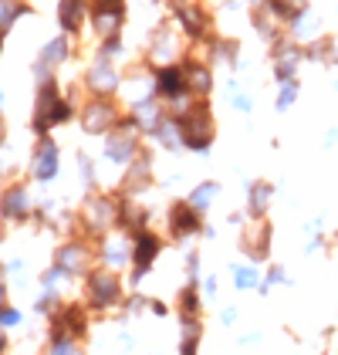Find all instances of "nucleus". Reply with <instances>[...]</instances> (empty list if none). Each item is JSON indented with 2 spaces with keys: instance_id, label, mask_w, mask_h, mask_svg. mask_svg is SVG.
Segmentation results:
<instances>
[{
  "instance_id": "1",
  "label": "nucleus",
  "mask_w": 338,
  "mask_h": 355,
  "mask_svg": "<svg viewBox=\"0 0 338 355\" xmlns=\"http://www.w3.org/2000/svg\"><path fill=\"white\" fill-rule=\"evenodd\" d=\"M78 98L75 95H64V88L57 85V78L37 85V95H34V115H30V132L34 139L41 136H55V129L68 125L78 119Z\"/></svg>"
},
{
  "instance_id": "2",
  "label": "nucleus",
  "mask_w": 338,
  "mask_h": 355,
  "mask_svg": "<svg viewBox=\"0 0 338 355\" xmlns=\"http://www.w3.org/2000/svg\"><path fill=\"white\" fill-rule=\"evenodd\" d=\"M179 122V146L193 156H206L213 149L217 139V122H213V105L210 98H197L183 115H176Z\"/></svg>"
},
{
  "instance_id": "3",
  "label": "nucleus",
  "mask_w": 338,
  "mask_h": 355,
  "mask_svg": "<svg viewBox=\"0 0 338 355\" xmlns=\"http://www.w3.org/2000/svg\"><path fill=\"white\" fill-rule=\"evenodd\" d=\"M75 220H78V230H82V237H88V241H98V237H105L109 230H115V223H118V193H98V190H91L82 200V207H78Z\"/></svg>"
},
{
  "instance_id": "4",
  "label": "nucleus",
  "mask_w": 338,
  "mask_h": 355,
  "mask_svg": "<svg viewBox=\"0 0 338 355\" xmlns=\"http://www.w3.org/2000/svg\"><path fill=\"white\" fill-rule=\"evenodd\" d=\"M82 281H84V304H88L91 311H112V308H122V301H125V284H122L118 271H109V268L95 264Z\"/></svg>"
},
{
  "instance_id": "5",
  "label": "nucleus",
  "mask_w": 338,
  "mask_h": 355,
  "mask_svg": "<svg viewBox=\"0 0 338 355\" xmlns=\"http://www.w3.org/2000/svg\"><path fill=\"white\" fill-rule=\"evenodd\" d=\"M122 115H125V109H122L118 98H95V95H88L82 105H78V125H82L84 136L102 139L118 125Z\"/></svg>"
},
{
  "instance_id": "6",
  "label": "nucleus",
  "mask_w": 338,
  "mask_h": 355,
  "mask_svg": "<svg viewBox=\"0 0 338 355\" xmlns=\"http://www.w3.org/2000/svg\"><path fill=\"white\" fill-rule=\"evenodd\" d=\"M172 24L190 44H206V37H213V14L206 10L203 0H183L172 7Z\"/></svg>"
},
{
  "instance_id": "7",
  "label": "nucleus",
  "mask_w": 338,
  "mask_h": 355,
  "mask_svg": "<svg viewBox=\"0 0 338 355\" xmlns=\"http://www.w3.org/2000/svg\"><path fill=\"white\" fill-rule=\"evenodd\" d=\"M122 78H125V71L118 68V61H109V58L95 55L82 75V88L88 95H95V98H118Z\"/></svg>"
},
{
  "instance_id": "8",
  "label": "nucleus",
  "mask_w": 338,
  "mask_h": 355,
  "mask_svg": "<svg viewBox=\"0 0 338 355\" xmlns=\"http://www.w3.org/2000/svg\"><path fill=\"white\" fill-rule=\"evenodd\" d=\"M159 257H163V237L156 230H149V227L136 230L132 234V271H129V288L132 291L145 281V274L156 268Z\"/></svg>"
},
{
  "instance_id": "9",
  "label": "nucleus",
  "mask_w": 338,
  "mask_h": 355,
  "mask_svg": "<svg viewBox=\"0 0 338 355\" xmlns=\"http://www.w3.org/2000/svg\"><path fill=\"white\" fill-rule=\"evenodd\" d=\"M57 176H61V146L55 142V136L34 139V149H30L28 159V183L48 187Z\"/></svg>"
},
{
  "instance_id": "10",
  "label": "nucleus",
  "mask_w": 338,
  "mask_h": 355,
  "mask_svg": "<svg viewBox=\"0 0 338 355\" xmlns=\"http://www.w3.org/2000/svg\"><path fill=\"white\" fill-rule=\"evenodd\" d=\"M186 37L179 34L176 24H159V28L149 34V44H145V64L159 68V64H176L183 51H186Z\"/></svg>"
},
{
  "instance_id": "11",
  "label": "nucleus",
  "mask_w": 338,
  "mask_h": 355,
  "mask_svg": "<svg viewBox=\"0 0 338 355\" xmlns=\"http://www.w3.org/2000/svg\"><path fill=\"white\" fill-rule=\"evenodd\" d=\"M55 268H61V271L68 274L71 281L84 277V274L95 268V247H91V241H88V237H75V234H71L64 244H57Z\"/></svg>"
},
{
  "instance_id": "12",
  "label": "nucleus",
  "mask_w": 338,
  "mask_h": 355,
  "mask_svg": "<svg viewBox=\"0 0 338 355\" xmlns=\"http://www.w3.org/2000/svg\"><path fill=\"white\" fill-rule=\"evenodd\" d=\"M75 58V44H71V37L68 34H55V37H48L44 44H41V51H37V61H34V82H48V78H57V68H64L68 61Z\"/></svg>"
},
{
  "instance_id": "13",
  "label": "nucleus",
  "mask_w": 338,
  "mask_h": 355,
  "mask_svg": "<svg viewBox=\"0 0 338 355\" xmlns=\"http://www.w3.org/2000/svg\"><path fill=\"white\" fill-rule=\"evenodd\" d=\"M125 14H129V0H88V28L95 31L98 41L122 34Z\"/></svg>"
},
{
  "instance_id": "14",
  "label": "nucleus",
  "mask_w": 338,
  "mask_h": 355,
  "mask_svg": "<svg viewBox=\"0 0 338 355\" xmlns=\"http://www.w3.org/2000/svg\"><path fill=\"white\" fill-rule=\"evenodd\" d=\"M95 264L109 268V271H125L132 268V234L125 230H109L105 237L95 241Z\"/></svg>"
},
{
  "instance_id": "15",
  "label": "nucleus",
  "mask_w": 338,
  "mask_h": 355,
  "mask_svg": "<svg viewBox=\"0 0 338 355\" xmlns=\"http://www.w3.org/2000/svg\"><path fill=\"white\" fill-rule=\"evenodd\" d=\"M34 207H37V200L30 196L28 183H21V180H14L0 190V220L3 223H14V227L28 223L34 220Z\"/></svg>"
},
{
  "instance_id": "16",
  "label": "nucleus",
  "mask_w": 338,
  "mask_h": 355,
  "mask_svg": "<svg viewBox=\"0 0 338 355\" xmlns=\"http://www.w3.org/2000/svg\"><path fill=\"white\" fill-rule=\"evenodd\" d=\"M166 230L172 244H190L193 237L203 234V217L186 203V200H172L166 210Z\"/></svg>"
},
{
  "instance_id": "17",
  "label": "nucleus",
  "mask_w": 338,
  "mask_h": 355,
  "mask_svg": "<svg viewBox=\"0 0 338 355\" xmlns=\"http://www.w3.org/2000/svg\"><path fill=\"white\" fill-rule=\"evenodd\" d=\"M152 183H156V156H152V149H149V146H142L139 156L122 169L118 193H125V196H142Z\"/></svg>"
},
{
  "instance_id": "18",
  "label": "nucleus",
  "mask_w": 338,
  "mask_h": 355,
  "mask_svg": "<svg viewBox=\"0 0 338 355\" xmlns=\"http://www.w3.org/2000/svg\"><path fill=\"white\" fill-rule=\"evenodd\" d=\"M305 64V44L294 41L291 34H284L278 44H271V75L278 82L298 78V68Z\"/></svg>"
},
{
  "instance_id": "19",
  "label": "nucleus",
  "mask_w": 338,
  "mask_h": 355,
  "mask_svg": "<svg viewBox=\"0 0 338 355\" xmlns=\"http://www.w3.org/2000/svg\"><path fill=\"white\" fill-rule=\"evenodd\" d=\"M179 64H183V75H186V85H190V95L193 98H210L213 95V85H217L213 64L199 55H183Z\"/></svg>"
},
{
  "instance_id": "20",
  "label": "nucleus",
  "mask_w": 338,
  "mask_h": 355,
  "mask_svg": "<svg viewBox=\"0 0 338 355\" xmlns=\"http://www.w3.org/2000/svg\"><path fill=\"white\" fill-rule=\"evenodd\" d=\"M88 315H91V308L84 301H64V304H57V311L51 315V325L82 342V338H88V325H91Z\"/></svg>"
},
{
  "instance_id": "21",
  "label": "nucleus",
  "mask_w": 338,
  "mask_h": 355,
  "mask_svg": "<svg viewBox=\"0 0 338 355\" xmlns=\"http://www.w3.org/2000/svg\"><path fill=\"white\" fill-rule=\"evenodd\" d=\"M271 241H274V227H271V220H254L251 227L240 234V250H244V257H251L254 264H260V261H267L271 257Z\"/></svg>"
},
{
  "instance_id": "22",
  "label": "nucleus",
  "mask_w": 338,
  "mask_h": 355,
  "mask_svg": "<svg viewBox=\"0 0 338 355\" xmlns=\"http://www.w3.org/2000/svg\"><path fill=\"white\" fill-rule=\"evenodd\" d=\"M57 28L68 37H78L88 28V0H57Z\"/></svg>"
},
{
  "instance_id": "23",
  "label": "nucleus",
  "mask_w": 338,
  "mask_h": 355,
  "mask_svg": "<svg viewBox=\"0 0 338 355\" xmlns=\"http://www.w3.org/2000/svg\"><path fill=\"white\" fill-rule=\"evenodd\" d=\"M115 227L125 230V234H136L142 227H149V207L139 203V196L118 193V223H115Z\"/></svg>"
},
{
  "instance_id": "24",
  "label": "nucleus",
  "mask_w": 338,
  "mask_h": 355,
  "mask_svg": "<svg viewBox=\"0 0 338 355\" xmlns=\"http://www.w3.org/2000/svg\"><path fill=\"white\" fill-rule=\"evenodd\" d=\"M206 61L210 64H224L230 71H237L240 68V41L237 37H206Z\"/></svg>"
},
{
  "instance_id": "25",
  "label": "nucleus",
  "mask_w": 338,
  "mask_h": 355,
  "mask_svg": "<svg viewBox=\"0 0 338 355\" xmlns=\"http://www.w3.org/2000/svg\"><path fill=\"white\" fill-rule=\"evenodd\" d=\"M287 34H291L294 41H301V44H308V41H314V37H321V21H318V14L311 10L308 3H301L298 14L287 21Z\"/></svg>"
},
{
  "instance_id": "26",
  "label": "nucleus",
  "mask_w": 338,
  "mask_h": 355,
  "mask_svg": "<svg viewBox=\"0 0 338 355\" xmlns=\"http://www.w3.org/2000/svg\"><path fill=\"white\" fill-rule=\"evenodd\" d=\"M271 200H274V183L271 180H254L247 187V217L251 220H264L271 214Z\"/></svg>"
},
{
  "instance_id": "27",
  "label": "nucleus",
  "mask_w": 338,
  "mask_h": 355,
  "mask_svg": "<svg viewBox=\"0 0 338 355\" xmlns=\"http://www.w3.org/2000/svg\"><path fill=\"white\" fill-rule=\"evenodd\" d=\"M28 14H34L28 0H0V55H3V41H7V34L17 28V21L28 17Z\"/></svg>"
},
{
  "instance_id": "28",
  "label": "nucleus",
  "mask_w": 338,
  "mask_h": 355,
  "mask_svg": "<svg viewBox=\"0 0 338 355\" xmlns=\"http://www.w3.org/2000/svg\"><path fill=\"white\" fill-rule=\"evenodd\" d=\"M251 24H254V31H257V34H260V37L267 41V48H271V44H278L284 34H287V28H284L281 21H274V17H271V14H267V10H264L260 3H254Z\"/></svg>"
},
{
  "instance_id": "29",
  "label": "nucleus",
  "mask_w": 338,
  "mask_h": 355,
  "mask_svg": "<svg viewBox=\"0 0 338 355\" xmlns=\"http://www.w3.org/2000/svg\"><path fill=\"white\" fill-rule=\"evenodd\" d=\"M305 61L325 64V68H338V37H314L305 44Z\"/></svg>"
},
{
  "instance_id": "30",
  "label": "nucleus",
  "mask_w": 338,
  "mask_h": 355,
  "mask_svg": "<svg viewBox=\"0 0 338 355\" xmlns=\"http://www.w3.org/2000/svg\"><path fill=\"white\" fill-rule=\"evenodd\" d=\"M217 196H220V183H217V180H203V183H197V187L190 190V196H186V203H190V207L197 210L199 217H206V214L213 210Z\"/></svg>"
},
{
  "instance_id": "31",
  "label": "nucleus",
  "mask_w": 338,
  "mask_h": 355,
  "mask_svg": "<svg viewBox=\"0 0 338 355\" xmlns=\"http://www.w3.org/2000/svg\"><path fill=\"white\" fill-rule=\"evenodd\" d=\"M149 139H152L163 153H179L183 146H179V122H176V115H169L166 112V115H163V122L152 129V136Z\"/></svg>"
},
{
  "instance_id": "32",
  "label": "nucleus",
  "mask_w": 338,
  "mask_h": 355,
  "mask_svg": "<svg viewBox=\"0 0 338 355\" xmlns=\"http://www.w3.org/2000/svg\"><path fill=\"white\" fill-rule=\"evenodd\" d=\"M44 355H88L82 349V342L78 338H71L68 331H61V328H48V349Z\"/></svg>"
},
{
  "instance_id": "33",
  "label": "nucleus",
  "mask_w": 338,
  "mask_h": 355,
  "mask_svg": "<svg viewBox=\"0 0 338 355\" xmlns=\"http://www.w3.org/2000/svg\"><path fill=\"white\" fill-rule=\"evenodd\" d=\"M176 311H179V318H199L203 315V291L193 284H183L179 298H176Z\"/></svg>"
},
{
  "instance_id": "34",
  "label": "nucleus",
  "mask_w": 338,
  "mask_h": 355,
  "mask_svg": "<svg viewBox=\"0 0 338 355\" xmlns=\"http://www.w3.org/2000/svg\"><path fill=\"white\" fill-rule=\"evenodd\" d=\"M230 274H233V288L237 291H257L260 288V281H264V274L257 271V264H233L230 268Z\"/></svg>"
},
{
  "instance_id": "35",
  "label": "nucleus",
  "mask_w": 338,
  "mask_h": 355,
  "mask_svg": "<svg viewBox=\"0 0 338 355\" xmlns=\"http://www.w3.org/2000/svg\"><path fill=\"white\" fill-rule=\"evenodd\" d=\"M68 281H71V277H68V274L61 271V268H55V264H51L48 271L41 274V281H37V284H41V291H44V295H55V298H64V291H68Z\"/></svg>"
},
{
  "instance_id": "36",
  "label": "nucleus",
  "mask_w": 338,
  "mask_h": 355,
  "mask_svg": "<svg viewBox=\"0 0 338 355\" xmlns=\"http://www.w3.org/2000/svg\"><path fill=\"white\" fill-rule=\"evenodd\" d=\"M75 166H78V180H82L84 190H95L98 187V166H95V159L84 149H78L75 153Z\"/></svg>"
},
{
  "instance_id": "37",
  "label": "nucleus",
  "mask_w": 338,
  "mask_h": 355,
  "mask_svg": "<svg viewBox=\"0 0 338 355\" xmlns=\"http://www.w3.org/2000/svg\"><path fill=\"white\" fill-rule=\"evenodd\" d=\"M224 92H226V98H230V105H233L237 112H244V115H251V112H254L251 92H244V88L237 85V78H226V82H224Z\"/></svg>"
},
{
  "instance_id": "38",
  "label": "nucleus",
  "mask_w": 338,
  "mask_h": 355,
  "mask_svg": "<svg viewBox=\"0 0 338 355\" xmlns=\"http://www.w3.org/2000/svg\"><path fill=\"white\" fill-rule=\"evenodd\" d=\"M301 95V82L298 78H287V82H278V98H274V109L287 112Z\"/></svg>"
},
{
  "instance_id": "39",
  "label": "nucleus",
  "mask_w": 338,
  "mask_h": 355,
  "mask_svg": "<svg viewBox=\"0 0 338 355\" xmlns=\"http://www.w3.org/2000/svg\"><path fill=\"white\" fill-rule=\"evenodd\" d=\"M95 55H98V58H109V61H118V58L125 55V41H122V34L102 37V41H98V48H95Z\"/></svg>"
},
{
  "instance_id": "40",
  "label": "nucleus",
  "mask_w": 338,
  "mask_h": 355,
  "mask_svg": "<svg viewBox=\"0 0 338 355\" xmlns=\"http://www.w3.org/2000/svg\"><path fill=\"white\" fill-rule=\"evenodd\" d=\"M281 284H291V277H287V271H284L281 264H271L267 271H264V281H260V295H267L271 288H281Z\"/></svg>"
},
{
  "instance_id": "41",
  "label": "nucleus",
  "mask_w": 338,
  "mask_h": 355,
  "mask_svg": "<svg viewBox=\"0 0 338 355\" xmlns=\"http://www.w3.org/2000/svg\"><path fill=\"white\" fill-rule=\"evenodd\" d=\"M149 301L152 298H145V295H139V291H136V295H129V298L122 301V315H125V318H139V315L149 311Z\"/></svg>"
},
{
  "instance_id": "42",
  "label": "nucleus",
  "mask_w": 338,
  "mask_h": 355,
  "mask_svg": "<svg viewBox=\"0 0 338 355\" xmlns=\"http://www.w3.org/2000/svg\"><path fill=\"white\" fill-rule=\"evenodd\" d=\"M199 281H203V254H199V250H190V254H186V284L199 288Z\"/></svg>"
},
{
  "instance_id": "43",
  "label": "nucleus",
  "mask_w": 338,
  "mask_h": 355,
  "mask_svg": "<svg viewBox=\"0 0 338 355\" xmlns=\"http://www.w3.org/2000/svg\"><path fill=\"white\" fill-rule=\"evenodd\" d=\"M17 325H24V311L14 308V304H0V328L10 331V328H17Z\"/></svg>"
},
{
  "instance_id": "44",
  "label": "nucleus",
  "mask_w": 338,
  "mask_h": 355,
  "mask_svg": "<svg viewBox=\"0 0 338 355\" xmlns=\"http://www.w3.org/2000/svg\"><path fill=\"white\" fill-rule=\"evenodd\" d=\"M3 274H7V277H21V281H24V274H28L24 257H10V261H3Z\"/></svg>"
},
{
  "instance_id": "45",
  "label": "nucleus",
  "mask_w": 338,
  "mask_h": 355,
  "mask_svg": "<svg viewBox=\"0 0 338 355\" xmlns=\"http://www.w3.org/2000/svg\"><path fill=\"white\" fill-rule=\"evenodd\" d=\"M199 342L197 335H179V355H199Z\"/></svg>"
},
{
  "instance_id": "46",
  "label": "nucleus",
  "mask_w": 338,
  "mask_h": 355,
  "mask_svg": "<svg viewBox=\"0 0 338 355\" xmlns=\"http://www.w3.org/2000/svg\"><path fill=\"white\" fill-rule=\"evenodd\" d=\"M217 288H220L217 274H206V277L199 281V291H203V298H217Z\"/></svg>"
},
{
  "instance_id": "47",
  "label": "nucleus",
  "mask_w": 338,
  "mask_h": 355,
  "mask_svg": "<svg viewBox=\"0 0 338 355\" xmlns=\"http://www.w3.org/2000/svg\"><path fill=\"white\" fill-rule=\"evenodd\" d=\"M149 315H156V318H169V304L166 301H149Z\"/></svg>"
},
{
  "instance_id": "48",
  "label": "nucleus",
  "mask_w": 338,
  "mask_h": 355,
  "mask_svg": "<svg viewBox=\"0 0 338 355\" xmlns=\"http://www.w3.org/2000/svg\"><path fill=\"white\" fill-rule=\"evenodd\" d=\"M7 295H10V277L3 274V264H0V304H7Z\"/></svg>"
},
{
  "instance_id": "49",
  "label": "nucleus",
  "mask_w": 338,
  "mask_h": 355,
  "mask_svg": "<svg viewBox=\"0 0 338 355\" xmlns=\"http://www.w3.org/2000/svg\"><path fill=\"white\" fill-rule=\"evenodd\" d=\"M237 311H240V308H233V304H226L224 311H220V325H233V322H237Z\"/></svg>"
},
{
  "instance_id": "50",
  "label": "nucleus",
  "mask_w": 338,
  "mask_h": 355,
  "mask_svg": "<svg viewBox=\"0 0 338 355\" xmlns=\"http://www.w3.org/2000/svg\"><path fill=\"white\" fill-rule=\"evenodd\" d=\"M237 342H240V345H257V342H260V331H247V335H240Z\"/></svg>"
},
{
  "instance_id": "51",
  "label": "nucleus",
  "mask_w": 338,
  "mask_h": 355,
  "mask_svg": "<svg viewBox=\"0 0 338 355\" xmlns=\"http://www.w3.org/2000/svg\"><path fill=\"white\" fill-rule=\"evenodd\" d=\"M10 352V338H7V331L0 328V355H7Z\"/></svg>"
},
{
  "instance_id": "52",
  "label": "nucleus",
  "mask_w": 338,
  "mask_h": 355,
  "mask_svg": "<svg viewBox=\"0 0 338 355\" xmlns=\"http://www.w3.org/2000/svg\"><path fill=\"white\" fill-rule=\"evenodd\" d=\"M335 142H338V129H328V132H325V149H332Z\"/></svg>"
},
{
  "instance_id": "53",
  "label": "nucleus",
  "mask_w": 338,
  "mask_h": 355,
  "mask_svg": "<svg viewBox=\"0 0 338 355\" xmlns=\"http://www.w3.org/2000/svg\"><path fill=\"white\" fill-rule=\"evenodd\" d=\"M244 217H247V214H240V210H233V214H230V223H233V227H240V223H244Z\"/></svg>"
},
{
  "instance_id": "54",
  "label": "nucleus",
  "mask_w": 338,
  "mask_h": 355,
  "mask_svg": "<svg viewBox=\"0 0 338 355\" xmlns=\"http://www.w3.org/2000/svg\"><path fill=\"white\" fill-rule=\"evenodd\" d=\"M0 142H7V122H3V112H0Z\"/></svg>"
},
{
  "instance_id": "55",
  "label": "nucleus",
  "mask_w": 338,
  "mask_h": 355,
  "mask_svg": "<svg viewBox=\"0 0 338 355\" xmlns=\"http://www.w3.org/2000/svg\"><path fill=\"white\" fill-rule=\"evenodd\" d=\"M3 102H7V92L0 88V112H3Z\"/></svg>"
},
{
  "instance_id": "56",
  "label": "nucleus",
  "mask_w": 338,
  "mask_h": 355,
  "mask_svg": "<svg viewBox=\"0 0 338 355\" xmlns=\"http://www.w3.org/2000/svg\"><path fill=\"white\" fill-rule=\"evenodd\" d=\"M335 14H338V3H335Z\"/></svg>"
},
{
  "instance_id": "57",
  "label": "nucleus",
  "mask_w": 338,
  "mask_h": 355,
  "mask_svg": "<svg viewBox=\"0 0 338 355\" xmlns=\"http://www.w3.org/2000/svg\"><path fill=\"white\" fill-rule=\"evenodd\" d=\"M335 92H338V82H335Z\"/></svg>"
},
{
  "instance_id": "58",
  "label": "nucleus",
  "mask_w": 338,
  "mask_h": 355,
  "mask_svg": "<svg viewBox=\"0 0 338 355\" xmlns=\"http://www.w3.org/2000/svg\"><path fill=\"white\" fill-rule=\"evenodd\" d=\"M0 180H3V176H0Z\"/></svg>"
}]
</instances>
